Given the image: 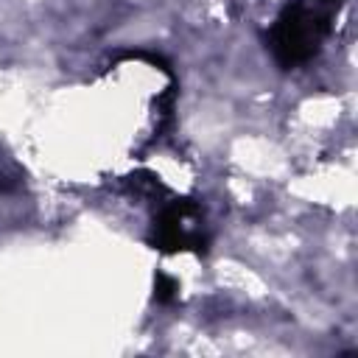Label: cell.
Returning a JSON list of instances; mask_svg holds the SVG:
<instances>
[{
  "mask_svg": "<svg viewBox=\"0 0 358 358\" xmlns=\"http://www.w3.org/2000/svg\"><path fill=\"white\" fill-rule=\"evenodd\" d=\"M347 0H291L274 20L268 45L282 70L310 62L330 36L338 11Z\"/></svg>",
  "mask_w": 358,
  "mask_h": 358,
  "instance_id": "6da1fadb",
  "label": "cell"
},
{
  "mask_svg": "<svg viewBox=\"0 0 358 358\" xmlns=\"http://www.w3.org/2000/svg\"><path fill=\"white\" fill-rule=\"evenodd\" d=\"M148 243L159 252H207V235L201 232V207L193 199H173L154 215Z\"/></svg>",
  "mask_w": 358,
  "mask_h": 358,
  "instance_id": "7a4b0ae2",
  "label": "cell"
},
{
  "mask_svg": "<svg viewBox=\"0 0 358 358\" xmlns=\"http://www.w3.org/2000/svg\"><path fill=\"white\" fill-rule=\"evenodd\" d=\"M176 291H179V282H176L173 277H168V274H162V271L154 274V299H157L159 305L173 302V299H176Z\"/></svg>",
  "mask_w": 358,
  "mask_h": 358,
  "instance_id": "3957f363",
  "label": "cell"
}]
</instances>
